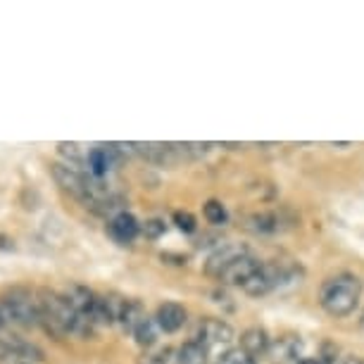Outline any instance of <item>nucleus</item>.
<instances>
[{
  "mask_svg": "<svg viewBox=\"0 0 364 364\" xmlns=\"http://www.w3.org/2000/svg\"><path fill=\"white\" fill-rule=\"evenodd\" d=\"M50 174L60 188L72 198H77L81 205L88 203V174L81 169H74L65 162H50Z\"/></svg>",
  "mask_w": 364,
  "mask_h": 364,
  "instance_id": "nucleus-3",
  "label": "nucleus"
},
{
  "mask_svg": "<svg viewBox=\"0 0 364 364\" xmlns=\"http://www.w3.org/2000/svg\"><path fill=\"white\" fill-rule=\"evenodd\" d=\"M157 321L153 317H143L141 324L134 328V338L141 348H153L157 341Z\"/></svg>",
  "mask_w": 364,
  "mask_h": 364,
  "instance_id": "nucleus-15",
  "label": "nucleus"
},
{
  "mask_svg": "<svg viewBox=\"0 0 364 364\" xmlns=\"http://www.w3.org/2000/svg\"><path fill=\"white\" fill-rule=\"evenodd\" d=\"M155 321L164 333H176L178 328L186 324V310H183L178 302H162V305L157 307Z\"/></svg>",
  "mask_w": 364,
  "mask_h": 364,
  "instance_id": "nucleus-11",
  "label": "nucleus"
},
{
  "mask_svg": "<svg viewBox=\"0 0 364 364\" xmlns=\"http://www.w3.org/2000/svg\"><path fill=\"white\" fill-rule=\"evenodd\" d=\"M58 155L63 157L65 164H70V167H74V169H79V167H84V164H88V153L84 150L81 143H74V141L58 143Z\"/></svg>",
  "mask_w": 364,
  "mask_h": 364,
  "instance_id": "nucleus-12",
  "label": "nucleus"
},
{
  "mask_svg": "<svg viewBox=\"0 0 364 364\" xmlns=\"http://www.w3.org/2000/svg\"><path fill=\"white\" fill-rule=\"evenodd\" d=\"M245 255H248V248H245V245H240V243H222L208 257V262H205V274L212 277V279H219L233 262H236V259L245 257Z\"/></svg>",
  "mask_w": 364,
  "mask_h": 364,
  "instance_id": "nucleus-4",
  "label": "nucleus"
},
{
  "mask_svg": "<svg viewBox=\"0 0 364 364\" xmlns=\"http://www.w3.org/2000/svg\"><path fill=\"white\" fill-rule=\"evenodd\" d=\"M198 343L205 348H212V346H229L233 341V328L226 324L222 319H203L200 326H198Z\"/></svg>",
  "mask_w": 364,
  "mask_h": 364,
  "instance_id": "nucleus-6",
  "label": "nucleus"
},
{
  "mask_svg": "<svg viewBox=\"0 0 364 364\" xmlns=\"http://www.w3.org/2000/svg\"><path fill=\"white\" fill-rule=\"evenodd\" d=\"M360 324H362V328H364V312H362V319H360Z\"/></svg>",
  "mask_w": 364,
  "mask_h": 364,
  "instance_id": "nucleus-25",
  "label": "nucleus"
},
{
  "mask_svg": "<svg viewBox=\"0 0 364 364\" xmlns=\"http://www.w3.org/2000/svg\"><path fill=\"white\" fill-rule=\"evenodd\" d=\"M174 360L176 364H208V348L198 341H188L176 350Z\"/></svg>",
  "mask_w": 364,
  "mask_h": 364,
  "instance_id": "nucleus-14",
  "label": "nucleus"
},
{
  "mask_svg": "<svg viewBox=\"0 0 364 364\" xmlns=\"http://www.w3.org/2000/svg\"><path fill=\"white\" fill-rule=\"evenodd\" d=\"M0 248H3V250H12V248H15V245L10 243V238L0 236Z\"/></svg>",
  "mask_w": 364,
  "mask_h": 364,
  "instance_id": "nucleus-23",
  "label": "nucleus"
},
{
  "mask_svg": "<svg viewBox=\"0 0 364 364\" xmlns=\"http://www.w3.org/2000/svg\"><path fill=\"white\" fill-rule=\"evenodd\" d=\"M269 348H272L269 336H267L264 328H259V326L245 328L243 336H240V350H243V353H248L255 362L262 360V357L269 353Z\"/></svg>",
  "mask_w": 364,
  "mask_h": 364,
  "instance_id": "nucleus-10",
  "label": "nucleus"
},
{
  "mask_svg": "<svg viewBox=\"0 0 364 364\" xmlns=\"http://www.w3.org/2000/svg\"><path fill=\"white\" fill-rule=\"evenodd\" d=\"M171 357H174V350H171L169 346L148 348L146 353L139 357V364H169Z\"/></svg>",
  "mask_w": 364,
  "mask_h": 364,
  "instance_id": "nucleus-16",
  "label": "nucleus"
},
{
  "mask_svg": "<svg viewBox=\"0 0 364 364\" xmlns=\"http://www.w3.org/2000/svg\"><path fill=\"white\" fill-rule=\"evenodd\" d=\"M143 317H148V314H146V310H143V305L139 300H124L122 312H119V326L124 328V331L134 333V328L141 324Z\"/></svg>",
  "mask_w": 364,
  "mask_h": 364,
  "instance_id": "nucleus-13",
  "label": "nucleus"
},
{
  "mask_svg": "<svg viewBox=\"0 0 364 364\" xmlns=\"http://www.w3.org/2000/svg\"><path fill=\"white\" fill-rule=\"evenodd\" d=\"M248 226L252 231L257 233H274L279 229V217L277 215H269V212H262V215H252L248 219Z\"/></svg>",
  "mask_w": 364,
  "mask_h": 364,
  "instance_id": "nucleus-17",
  "label": "nucleus"
},
{
  "mask_svg": "<svg viewBox=\"0 0 364 364\" xmlns=\"http://www.w3.org/2000/svg\"><path fill=\"white\" fill-rule=\"evenodd\" d=\"M0 355L12 357V360H17V364L19 362H29V364L43 362V350L29 341L19 338V336H3V338H0Z\"/></svg>",
  "mask_w": 364,
  "mask_h": 364,
  "instance_id": "nucleus-5",
  "label": "nucleus"
},
{
  "mask_svg": "<svg viewBox=\"0 0 364 364\" xmlns=\"http://www.w3.org/2000/svg\"><path fill=\"white\" fill-rule=\"evenodd\" d=\"M19 364H29V362H19Z\"/></svg>",
  "mask_w": 364,
  "mask_h": 364,
  "instance_id": "nucleus-26",
  "label": "nucleus"
},
{
  "mask_svg": "<svg viewBox=\"0 0 364 364\" xmlns=\"http://www.w3.org/2000/svg\"><path fill=\"white\" fill-rule=\"evenodd\" d=\"M141 231L146 233V238H160L164 233V222L162 219H148V222L141 226Z\"/></svg>",
  "mask_w": 364,
  "mask_h": 364,
  "instance_id": "nucleus-21",
  "label": "nucleus"
},
{
  "mask_svg": "<svg viewBox=\"0 0 364 364\" xmlns=\"http://www.w3.org/2000/svg\"><path fill=\"white\" fill-rule=\"evenodd\" d=\"M0 310H3L8 324H17L22 328L38 326V302L36 293L24 286H12L0 295Z\"/></svg>",
  "mask_w": 364,
  "mask_h": 364,
  "instance_id": "nucleus-2",
  "label": "nucleus"
},
{
  "mask_svg": "<svg viewBox=\"0 0 364 364\" xmlns=\"http://www.w3.org/2000/svg\"><path fill=\"white\" fill-rule=\"evenodd\" d=\"M222 364H257L248 353H243L240 348L229 350V353L222 355Z\"/></svg>",
  "mask_w": 364,
  "mask_h": 364,
  "instance_id": "nucleus-20",
  "label": "nucleus"
},
{
  "mask_svg": "<svg viewBox=\"0 0 364 364\" xmlns=\"http://www.w3.org/2000/svg\"><path fill=\"white\" fill-rule=\"evenodd\" d=\"M5 324H8V319H5L3 310H0V331H3V328H5Z\"/></svg>",
  "mask_w": 364,
  "mask_h": 364,
  "instance_id": "nucleus-24",
  "label": "nucleus"
},
{
  "mask_svg": "<svg viewBox=\"0 0 364 364\" xmlns=\"http://www.w3.org/2000/svg\"><path fill=\"white\" fill-rule=\"evenodd\" d=\"M174 224H176V229L178 231H183V233H193L198 229V224H196V217L191 215V212H174Z\"/></svg>",
  "mask_w": 364,
  "mask_h": 364,
  "instance_id": "nucleus-19",
  "label": "nucleus"
},
{
  "mask_svg": "<svg viewBox=\"0 0 364 364\" xmlns=\"http://www.w3.org/2000/svg\"><path fill=\"white\" fill-rule=\"evenodd\" d=\"M65 300L72 305V310L81 314L86 319H93V310H95V302H98V295H95L88 286L81 284H70L65 288ZM95 324V321H93Z\"/></svg>",
  "mask_w": 364,
  "mask_h": 364,
  "instance_id": "nucleus-8",
  "label": "nucleus"
},
{
  "mask_svg": "<svg viewBox=\"0 0 364 364\" xmlns=\"http://www.w3.org/2000/svg\"><path fill=\"white\" fill-rule=\"evenodd\" d=\"M205 219H208L210 224H215V226H222L229 222V212H226V208L219 200H208L205 203Z\"/></svg>",
  "mask_w": 364,
  "mask_h": 364,
  "instance_id": "nucleus-18",
  "label": "nucleus"
},
{
  "mask_svg": "<svg viewBox=\"0 0 364 364\" xmlns=\"http://www.w3.org/2000/svg\"><path fill=\"white\" fill-rule=\"evenodd\" d=\"M107 233L114 243L129 245V243H134L136 236L141 233V224H139V219H136L134 215H129V212H117V215L109 219Z\"/></svg>",
  "mask_w": 364,
  "mask_h": 364,
  "instance_id": "nucleus-7",
  "label": "nucleus"
},
{
  "mask_svg": "<svg viewBox=\"0 0 364 364\" xmlns=\"http://www.w3.org/2000/svg\"><path fill=\"white\" fill-rule=\"evenodd\" d=\"M298 364H328L324 357H305V360H300Z\"/></svg>",
  "mask_w": 364,
  "mask_h": 364,
  "instance_id": "nucleus-22",
  "label": "nucleus"
},
{
  "mask_svg": "<svg viewBox=\"0 0 364 364\" xmlns=\"http://www.w3.org/2000/svg\"><path fill=\"white\" fill-rule=\"evenodd\" d=\"M362 298V281L355 274H336V277L326 279L319 291V305L324 307L326 314L341 319L355 312Z\"/></svg>",
  "mask_w": 364,
  "mask_h": 364,
  "instance_id": "nucleus-1",
  "label": "nucleus"
},
{
  "mask_svg": "<svg viewBox=\"0 0 364 364\" xmlns=\"http://www.w3.org/2000/svg\"><path fill=\"white\" fill-rule=\"evenodd\" d=\"M259 267H262V262H259V259H255L248 252L245 257L236 259V262H233L229 269H226L222 277H219V281H224V284H229V286H240V288H243L250 281L252 274L259 269Z\"/></svg>",
  "mask_w": 364,
  "mask_h": 364,
  "instance_id": "nucleus-9",
  "label": "nucleus"
}]
</instances>
